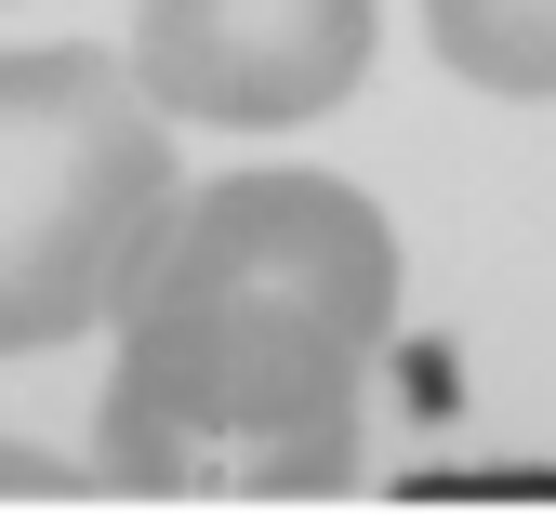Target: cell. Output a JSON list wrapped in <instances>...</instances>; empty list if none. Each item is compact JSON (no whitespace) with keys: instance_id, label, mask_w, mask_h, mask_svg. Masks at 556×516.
<instances>
[{"instance_id":"obj_1","label":"cell","mask_w":556,"mask_h":516,"mask_svg":"<svg viewBox=\"0 0 556 516\" xmlns=\"http://www.w3.org/2000/svg\"><path fill=\"white\" fill-rule=\"evenodd\" d=\"M397 331V226L344 173H226L186 199L106 357V490L318 503L358 477L371 357Z\"/></svg>"},{"instance_id":"obj_5","label":"cell","mask_w":556,"mask_h":516,"mask_svg":"<svg viewBox=\"0 0 556 516\" xmlns=\"http://www.w3.org/2000/svg\"><path fill=\"white\" fill-rule=\"evenodd\" d=\"M0 490L53 503V490H106V477H93V464H66V451H27V437H0Z\"/></svg>"},{"instance_id":"obj_4","label":"cell","mask_w":556,"mask_h":516,"mask_svg":"<svg viewBox=\"0 0 556 516\" xmlns=\"http://www.w3.org/2000/svg\"><path fill=\"white\" fill-rule=\"evenodd\" d=\"M425 40L451 80L504 106H556V0H425Z\"/></svg>"},{"instance_id":"obj_2","label":"cell","mask_w":556,"mask_h":516,"mask_svg":"<svg viewBox=\"0 0 556 516\" xmlns=\"http://www.w3.org/2000/svg\"><path fill=\"white\" fill-rule=\"evenodd\" d=\"M173 226H186L173 119L147 106L132 53L93 40L0 53V357L119 331Z\"/></svg>"},{"instance_id":"obj_3","label":"cell","mask_w":556,"mask_h":516,"mask_svg":"<svg viewBox=\"0 0 556 516\" xmlns=\"http://www.w3.org/2000/svg\"><path fill=\"white\" fill-rule=\"evenodd\" d=\"M132 80L213 133L331 119L371 80V0H132Z\"/></svg>"}]
</instances>
